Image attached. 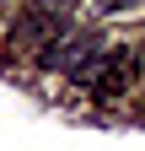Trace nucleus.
<instances>
[{
    "label": "nucleus",
    "mask_w": 145,
    "mask_h": 151,
    "mask_svg": "<svg viewBox=\"0 0 145 151\" xmlns=\"http://www.w3.org/2000/svg\"><path fill=\"white\" fill-rule=\"evenodd\" d=\"M102 32H59L54 43L43 49V70H65V76H75V81H97V70H102Z\"/></svg>",
    "instance_id": "f257e3e1"
},
{
    "label": "nucleus",
    "mask_w": 145,
    "mask_h": 151,
    "mask_svg": "<svg viewBox=\"0 0 145 151\" xmlns=\"http://www.w3.org/2000/svg\"><path fill=\"white\" fill-rule=\"evenodd\" d=\"M59 38V11L54 6H22L11 22V49L16 54H32V60H43V49Z\"/></svg>",
    "instance_id": "f03ea898"
},
{
    "label": "nucleus",
    "mask_w": 145,
    "mask_h": 151,
    "mask_svg": "<svg viewBox=\"0 0 145 151\" xmlns=\"http://www.w3.org/2000/svg\"><path fill=\"white\" fill-rule=\"evenodd\" d=\"M134 76H140V54L134 49H107L102 70H97V86H102V97H118V92L134 86Z\"/></svg>",
    "instance_id": "7ed1b4c3"
},
{
    "label": "nucleus",
    "mask_w": 145,
    "mask_h": 151,
    "mask_svg": "<svg viewBox=\"0 0 145 151\" xmlns=\"http://www.w3.org/2000/svg\"><path fill=\"white\" fill-rule=\"evenodd\" d=\"M134 6H140V0H97L102 16H113V11H134Z\"/></svg>",
    "instance_id": "20e7f679"
}]
</instances>
